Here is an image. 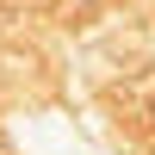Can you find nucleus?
<instances>
[]
</instances>
